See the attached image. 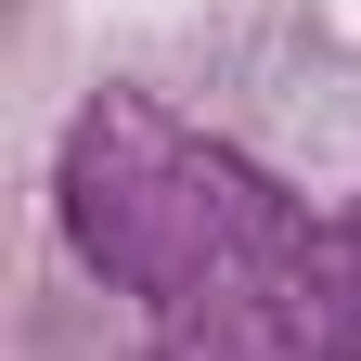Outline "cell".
Masks as SVG:
<instances>
[]
</instances>
